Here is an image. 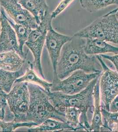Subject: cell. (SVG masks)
I'll list each match as a JSON object with an SVG mask.
<instances>
[{"instance_id": "1", "label": "cell", "mask_w": 118, "mask_h": 132, "mask_svg": "<svg viewBox=\"0 0 118 132\" xmlns=\"http://www.w3.org/2000/svg\"><path fill=\"white\" fill-rule=\"evenodd\" d=\"M85 39L73 35L62 49L57 67L56 76L64 79L75 71L101 73L102 69L96 56L88 55L84 50Z\"/></svg>"}, {"instance_id": "2", "label": "cell", "mask_w": 118, "mask_h": 132, "mask_svg": "<svg viewBox=\"0 0 118 132\" xmlns=\"http://www.w3.org/2000/svg\"><path fill=\"white\" fill-rule=\"evenodd\" d=\"M99 77L94 79L84 90L75 94H66L60 92L47 91L49 101L57 111L64 112L65 108L67 107H74L81 110L82 113L80 122L85 131H91L87 113L90 111L93 114L94 88Z\"/></svg>"}, {"instance_id": "3", "label": "cell", "mask_w": 118, "mask_h": 132, "mask_svg": "<svg viewBox=\"0 0 118 132\" xmlns=\"http://www.w3.org/2000/svg\"><path fill=\"white\" fill-rule=\"evenodd\" d=\"M28 88L30 102L25 122H33L37 126L49 119L66 122L64 112L56 109L45 89L32 83H28Z\"/></svg>"}, {"instance_id": "4", "label": "cell", "mask_w": 118, "mask_h": 132, "mask_svg": "<svg viewBox=\"0 0 118 132\" xmlns=\"http://www.w3.org/2000/svg\"><path fill=\"white\" fill-rule=\"evenodd\" d=\"M84 39L97 38L118 45V19L116 14L103 15L74 35Z\"/></svg>"}, {"instance_id": "5", "label": "cell", "mask_w": 118, "mask_h": 132, "mask_svg": "<svg viewBox=\"0 0 118 132\" xmlns=\"http://www.w3.org/2000/svg\"><path fill=\"white\" fill-rule=\"evenodd\" d=\"M52 20L51 14L49 12L37 27L32 30L25 43L33 55L34 60L32 63L33 69L44 79L45 77L42 68L41 56L47 33L52 26Z\"/></svg>"}, {"instance_id": "6", "label": "cell", "mask_w": 118, "mask_h": 132, "mask_svg": "<svg viewBox=\"0 0 118 132\" xmlns=\"http://www.w3.org/2000/svg\"><path fill=\"white\" fill-rule=\"evenodd\" d=\"M101 73H89L78 70L64 79L53 78L50 91L60 92L66 94H76L85 89L91 81L100 76Z\"/></svg>"}, {"instance_id": "7", "label": "cell", "mask_w": 118, "mask_h": 132, "mask_svg": "<svg viewBox=\"0 0 118 132\" xmlns=\"http://www.w3.org/2000/svg\"><path fill=\"white\" fill-rule=\"evenodd\" d=\"M6 99L15 117L14 120L17 122H26V116L30 102L28 83H15L10 91L7 94Z\"/></svg>"}, {"instance_id": "8", "label": "cell", "mask_w": 118, "mask_h": 132, "mask_svg": "<svg viewBox=\"0 0 118 132\" xmlns=\"http://www.w3.org/2000/svg\"><path fill=\"white\" fill-rule=\"evenodd\" d=\"M102 67L99 77V89L103 107L109 111V105L118 95V73L109 68L100 55H96Z\"/></svg>"}, {"instance_id": "9", "label": "cell", "mask_w": 118, "mask_h": 132, "mask_svg": "<svg viewBox=\"0 0 118 132\" xmlns=\"http://www.w3.org/2000/svg\"><path fill=\"white\" fill-rule=\"evenodd\" d=\"M2 8L15 23L35 29L38 24L35 17L20 4L19 0H0Z\"/></svg>"}, {"instance_id": "10", "label": "cell", "mask_w": 118, "mask_h": 132, "mask_svg": "<svg viewBox=\"0 0 118 132\" xmlns=\"http://www.w3.org/2000/svg\"><path fill=\"white\" fill-rule=\"evenodd\" d=\"M0 26V53L15 51L23 58H27L29 50L26 53L20 50L16 34L5 17V11L2 7Z\"/></svg>"}, {"instance_id": "11", "label": "cell", "mask_w": 118, "mask_h": 132, "mask_svg": "<svg viewBox=\"0 0 118 132\" xmlns=\"http://www.w3.org/2000/svg\"><path fill=\"white\" fill-rule=\"evenodd\" d=\"M71 38V37L56 31L52 25L50 27L47 32L45 44L52 65L53 77L56 76L57 65L62 49Z\"/></svg>"}, {"instance_id": "12", "label": "cell", "mask_w": 118, "mask_h": 132, "mask_svg": "<svg viewBox=\"0 0 118 132\" xmlns=\"http://www.w3.org/2000/svg\"><path fill=\"white\" fill-rule=\"evenodd\" d=\"M84 50L87 55L90 56L100 55L108 53H118V47L114 46L107 42L97 38L85 39Z\"/></svg>"}, {"instance_id": "13", "label": "cell", "mask_w": 118, "mask_h": 132, "mask_svg": "<svg viewBox=\"0 0 118 132\" xmlns=\"http://www.w3.org/2000/svg\"><path fill=\"white\" fill-rule=\"evenodd\" d=\"M27 61L15 51L0 53V69L11 72L19 71Z\"/></svg>"}, {"instance_id": "14", "label": "cell", "mask_w": 118, "mask_h": 132, "mask_svg": "<svg viewBox=\"0 0 118 132\" xmlns=\"http://www.w3.org/2000/svg\"><path fill=\"white\" fill-rule=\"evenodd\" d=\"M22 6L35 17L38 25L49 12L46 0H19Z\"/></svg>"}, {"instance_id": "15", "label": "cell", "mask_w": 118, "mask_h": 132, "mask_svg": "<svg viewBox=\"0 0 118 132\" xmlns=\"http://www.w3.org/2000/svg\"><path fill=\"white\" fill-rule=\"evenodd\" d=\"M93 117L90 124L91 131H100V129L103 126L101 111V100L99 89V78L96 83L93 91Z\"/></svg>"}, {"instance_id": "16", "label": "cell", "mask_w": 118, "mask_h": 132, "mask_svg": "<svg viewBox=\"0 0 118 132\" xmlns=\"http://www.w3.org/2000/svg\"><path fill=\"white\" fill-rule=\"evenodd\" d=\"M29 65V61H26L24 66L19 71L11 72L0 69V89L6 93L10 91L17 79L23 75Z\"/></svg>"}, {"instance_id": "17", "label": "cell", "mask_w": 118, "mask_h": 132, "mask_svg": "<svg viewBox=\"0 0 118 132\" xmlns=\"http://www.w3.org/2000/svg\"><path fill=\"white\" fill-rule=\"evenodd\" d=\"M26 82L32 83L40 86L46 91H50L52 87V83L49 82L42 78L33 69L32 62L29 61V65L24 75L17 79L15 83Z\"/></svg>"}, {"instance_id": "18", "label": "cell", "mask_w": 118, "mask_h": 132, "mask_svg": "<svg viewBox=\"0 0 118 132\" xmlns=\"http://www.w3.org/2000/svg\"><path fill=\"white\" fill-rule=\"evenodd\" d=\"M74 131L67 122H62L55 119H49L37 126L30 128L29 132H49Z\"/></svg>"}, {"instance_id": "19", "label": "cell", "mask_w": 118, "mask_h": 132, "mask_svg": "<svg viewBox=\"0 0 118 132\" xmlns=\"http://www.w3.org/2000/svg\"><path fill=\"white\" fill-rule=\"evenodd\" d=\"M82 111L78 108L67 107L65 108L64 114L66 122L71 126L74 131H85L80 122Z\"/></svg>"}, {"instance_id": "20", "label": "cell", "mask_w": 118, "mask_h": 132, "mask_svg": "<svg viewBox=\"0 0 118 132\" xmlns=\"http://www.w3.org/2000/svg\"><path fill=\"white\" fill-rule=\"evenodd\" d=\"M81 7L87 12L93 13L112 5H118V0H80Z\"/></svg>"}, {"instance_id": "21", "label": "cell", "mask_w": 118, "mask_h": 132, "mask_svg": "<svg viewBox=\"0 0 118 132\" xmlns=\"http://www.w3.org/2000/svg\"><path fill=\"white\" fill-rule=\"evenodd\" d=\"M5 17L16 34L20 48L22 51H23V46L32 29L23 25L15 23L7 15L5 11Z\"/></svg>"}, {"instance_id": "22", "label": "cell", "mask_w": 118, "mask_h": 132, "mask_svg": "<svg viewBox=\"0 0 118 132\" xmlns=\"http://www.w3.org/2000/svg\"><path fill=\"white\" fill-rule=\"evenodd\" d=\"M102 118L103 126L100 131H110V128L114 125L118 124V112H111L101 107Z\"/></svg>"}, {"instance_id": "23", "label": "cell", "mask_w": 118, "mask_h": 132, "mask_svg": "<svg viewBox=\"0 0 118 132\" xmlns=\"http://www.w3.org/2000/svg\"><path fill=\"white\" fill-rule=\"evenodd\" d=\"M37 126L36 123L33 122H17L13 120L6 122L0 120V132H12L20 127H33Z\"/></svg>"}, {"instance_id": "24", "label": "cell", "mask_w": 118, "mask_h": 132, "mask_svg": "<svg viewBox=\"0 0 118 132\" xmlns=\"http://www.w3.org/2000/svg\"><path fill=\"white\" fill-rule=\"evenodd\" d=\"M14 116L10 110L8 105L0 104V120L9 122L14 119Z\"/></svg>"}, {"instance_id": "25", "label": "cell", "mask_w": 118, "mask_h": 132, "mask_svg": "<svg viewBox=\"0 0 118 132\" xmlns=\"http://www.w3.org/2000/svg\"><path fill=\"white\" fill-rule=\"evenodd\" d=\"M74 0H62L54 11L51 14L52 19L56 18L67 8Z\"/></svg>"}, {"instance_id": "26", "label": "cell", "mask_w": 118, "mask_h": 132, "mask_svg": "<svg viewBox=\"0 0 118 132\" xmlns=\"http://www.w3.org/2000/svg\"><path fill=\"white\" fill-rule=\"evenodd\" d=\"M102 58L109 60L115 67L117 72L118 73V53L113 56H109L105 54L100 55Z\"/></svg>"}, {"instance_id": "27", "label": "cell", "mask_w": 118, "mask_h": 132, "mask_svg": "<svg viewBox=\"0 0 118 132\" xmlns=\"http://www.w3.org/2000/svg\"><path fill=\"white\" fill-rule=\"evenodd\" d=\"M109 111L111 112H118V95L113 99L109 105Z\"/></svg>"}, {"instance_id": "28", "label": "cell", "mask_w": 118, "mask_h": 132, "mask_svg": "<svg viewBox=\"0 0 118 132\" xmlns=\"http://www.w3.org/2000/svg\"><path fill=\"white\" fill-rule=\"evenodd\" d=\"M118 13V6L115 9H114L113 10L109 12H108L105 15V16L106 15H111V14H116Z\"/></svg>"}, {"instance_id": "29", "label": "cell", "mask_w": 118, "mask_h": 132, "mask_svg": "<svg viewBox=\"0 0 118 132\" xmlns=\"http://www.w3.org/2000/svg\"><path fill=\"white\" fill-rule=\"evenodd\" d=\"M1 4H0V15H1V9H2V8L1 7Z\"/></svg>"}, {"instance_id": "30", "label": "cell", "mask_w": 118, "mask_h": 132, "mask_svg": "<svg viewBox=\"0 0 118 132\" xmlns=\"http://www.w3.org/2000/svg\"><path fill=\"white\" fill-rule=\"evenodd\" d=\"M116 15L117 16H118V13L116 14Z\"/></svg>"}, {"instance_id": "31", "label": "cell", "mask_w": 118, "mask_h": 132, "mask_svg": "<svg viewBox=\"0 0 118 132\" xmlns=\"http://www.w3.org/2000/svg\"><path fill=\"white\" fill-rule=\"evenodd\" d=\"M0 29H1V26H0Z\"/></svg>"}, {"instance_id": "32", "label": "cell", "mask_w": 118, "mask_h": 132, "mask_svg": "<svg viewBox=\"0 0 118 132\" xmlns=\"http://www.w3.org/2000/svg\"><path fill=\"white\" fill-rule=\"evenodd\" d=\"M117 18H118V16H117Z\"/></svg>"}]
</instances>
